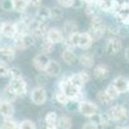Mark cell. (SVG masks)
I'll return each instance as SVG.
<instances>
[{"instance_id":"f907efd6","label":"cell","mask_w":129,"mask_h":129,"mask_svg":"<svg viewBox=\"0 0 129 129\" xmlns=\"http://www.w3.org/2000/svg\"><path fill=\"white\" fill-rule=\"evenodd\" d=\"M83 5H84V3L81 2V0H74L71 8H74V9H80V8H83Z\"/></svg>"},{"instance_id":"7dc6e473","label":"cell","mask_w":129,"mask_h":129,"mask_svg":"<svg viewBox=\"0 0 129 129\" xmlns=\"http://www.w3.org/2000/svg\"><path fill=\"white\" fill-rule=\"evenodd\" d=\"M119 35L120 36H128L129 35V26H121V27H119Z\"/></svg>"},{"instance_id":"8992f818","label":"cell","mask_w":129,"mask_h":129,"mask_svg":"<svg viewBox=\"0 0 129 129\" xmlns=\"http://www.w3.org/2000/svg\"><path fill=\"white\" fill-rule=\"evenodd\" d=\"M9 85L10 88L14 90V93L18 95V97H25L27 94V83L25 81L23 78H19V79H10L9 81Z\"/></svg>"},{"instance_id":"5bb4252c","label":"cell","mask_w":129,"mask_h":129,"mask_svg":"<svg viewBox=\"0 0 129 129\" xmlns=\"http://www.w3.org/2000/svg\"><path fill=\"white\" fill-rule=\"evenodd\" d=\"M92 123L97 124L98 125V128H107V126H110L111 124V119L109 117V115H107V112H100V114H97L95 116L92 117Z\"/></svg>"},{"instance_id":"f6af8a7d","label":"cell","mask_w":129,"mask_h":129,"mask_svg":"<svg viewBox=\"0 0 129 129\" xmlns=\"http://www.w3.org/2000/svg\"><path fill=\"white\" fill-rule=\"evenodd\" d=\"M57 3H58L59 7H62V8H71L74 0H57Z\"/></svg>"},{"instance_id":"7402d4cb","label":"cell","mask_w":129,"mask_h":129,"mask_svg":"<svg viewBox=\"0 0 129 129\" xmlns=\"http://www.w3.org/2000/svg\"><path fill=\"white\" fill-rule=\"evenodd\" d=\"M18 98V95L14 93V90L10 88V85L8 84L7 87H4L3 92H2V100L3 101H7V102H10V103H13Z\"/></svg>"},{"instance_id":"cb8c5ba5","label":"cell","mask_w":129,"mask_h":129,"mask_svg":"<svg viewBox=\"0 0 129 129\" xmlns=\"http://www.w3.org/2000/svg\"><path fill=\"white\" fill-rule=\"evenodd\" d=\"M90 28L93 30H98L102 31L103 35H105V30H106V23L103 22V19L100 16H94L90 18Z\"/></svg>"},{"instance_id":"e0dca14e","label":"cell","mask_w":129,"mask_h":129,"mask_svg":"<svg viewBox=\"0 0 129 129\" xmlns=\"http://www.w3.org/2000/svg\"><path fill=\"white\" fill-rule=\"evenodd\" d=\"M61 57H62V61H63L64 63L70 64V66H75V64L79 63V57L74 53V50H67V49H64V50L62 52Z\"/></svg>"},{"instance_id":"ffe728a7","label":"cell","mask_w":129,"mask_h":129,"mask_svg":"<svg viewBox=\"0 0 129 129\" xmlns=\"http://www.w3.org/2000/svg\"><path fill=\"white\" fill-rule=\"evenodd\" d=\"M93 44V40L88 32H80L79 34V43H78V48L81 49H89Z\"/></svg>"},{"instance_id":"c3c4849f","label":"cell","mask_w":129,"mask_h":129,"mask_svg":"<svg viewBox=\"0 0 129 129\" xmlns=\"http://www.w3.org/2000/svg\"><path fill=\"white\" fill-rule=\"evenodd\" d=\"M83 129H100V128H98V125H97V124H94L92 121H88V123H85L83 125Z\"/></svg>"},{"instance_id":"8fae6325","label":"cell","mask_w":129,"mask_h":129,"mask_svg":"<svg viewBox=\"0 0 129 129\" xmlns=\"http://www.w3.org/2000/svg\"><path fill=\"white\" fill-rule=\"evenodd\" d=\"M16 57V49L10 45H2L0 47V62H10Z\"/></svg>"},{"instance_id":"1f68e13d","label":"cell","mask_w":129,"mask_h":129,"mask_svg":"<svg viewBox=\"0 0 129 129\" xmlns=\"http://www.w3.org/2000/svg\"><path fill=\"white\" fill-rule=\"evenodd\" d=\"M63 17V10L61 7H52L50 8V19L59 21Z\"/></svg>"},{"instance_id":"f1b7e54d","label":"cell","mask_w":129,"mask_h":129,"mask_svg":"<svg viewBox=\"0 0 129 129\" xmlns=\"http://www.w3.org/2000/svg\"><path fill=\"white\" fill-rule=\"evenodd\" d=\"M14 26H16L17 35H25V34H28V25L25 23L23 21L18 19L17 22H14Z\"/></svg>"},{"instance_id":"7bdbcfd3","label":"cell","mask_w":129,"mask_h":129,"mask_svg":"<svg viewBox=\"0 0 129 129\" xmlns=\"http://www.w3.org/2000/svg\"><path fill=\"white\" fill-rule=\"evenodd\" d=\"M0 5H2V9L5 10V12H12V10H13V3H12V0H3Z\"/></svg>"},{"instance_id":"277c9868","label":"cell","mask_w":129,"mask_h":129,"mask_svg":"<svg viewBox=\"0 0 129 129\" xmlns=\"http://www.w3.org/2000/svg\"><path fill=\"white\" fill-rule=\"evenodd\" d=\"M30 98H31V102L36 105V106H43L47 100H48V94H47V90L45 88L43 87H36L31 90V94H30Z\"/></svg>"},{"instance_id":"83f0119b","label":"cell","mask_w":129,"mask_h":129,"mask_svg":"<svg viewBox=\"0 0 129 129\" xmlns=\"http://www.w3.org/2000/svg\"><path fill=\"white\" fill-rule=\"evenodd\" d=\"M98 7L103 12H114L115 0H102L101 3H98Z\"/></svg>"},{"instance_id":"7c38bea8","label":"cell","mask_w":129,"mask_h":129,"mask_svg":"<svg viewBox=\"0 0 129 129\" xmlns=\"http://www.w3.org/2000/svg\"><path fill=\"white\" fill-rule=\"evenodd\" d=\"M58 120H59V116L57 115V112H54V111L47 112V115L44 117V128L45 129H59Z\"/></svg>"},{"instance_id":"ba28073f","label":"cell","mask_w":129,"mask_h":129,"mask_svg":"<svg viewBox=\"0 0 129 129\" xmlns=\"http://www.w3.org/2000/svg\"><path fill=\"white\" fill-rule=\"evenodd\" d=\"M49 61H50V58L48 57V54H45V53H39V54H36L34 57V59H32V66H34L39 72H44Z\"/></svg>"},{"instance_id":"52a82bcc","label":"cell","mask_w":129,"mask_h":129,"mask_svg":"<svg viewBox=\"0 0 129 129\" xmlns=\"http://www.w3.org/2000/svg\"><path fill=\"white\" fill-rule=\"evenodd\" d=\"M121 41L120 39L117 38H112V39H109L105 45V53L107 56H115L117 54L120 50H121Z\"/></svg>"},{"instance_id":"4316f807","label":"cell","mask_w":129,"mask_h":129,"mask_svg":"<svg viewBox=\"0 0 129 129\" xmlns=\"http://www.w3.org/2000/svg\"><path fill=\"white\" fill-rule=\"evenodd\" d=\"M58 126H59V129H71L72 128V119L70 116H67V115L59 116Z\"/></svg>"},{"instance_id":"3957f363","label":"cell","mask_w":129,"mask_h":129,"mask_svg":"<svg viewBox=\"0 0 129 129\" xmlns=\"http://www.w3.org/2000/svg\"><path fill=\"white\" fill-rule=\"evenodd\" d=\"M84 117H88V119H92L93 116H95L97 114H100V107L95 103L83 100L79 102V110H78Z\"/></svg>"},{"instance_id":"d4e9b609","label":"cell","mask_w":129,"mask_h":129,"mask_svg":"<svg viewBox=\"0 0 129 129\" xmlns=\"http://www.w3.org/2000/svg\"><path fill=\"white\" fill-rule=\"evenodd\" d=\"M12 3H13V10L21 14H23L26 12V9L28 8L27 0H12Z\"/></svg>"},{"instance_id":"11a10c76","label":"cell","mask_w":129,"mask_h":129,"mask_svg":"<svg viewBox=\"0 0 129 129\" xmlns=\"http://www.w3.org/2000/svg\"><path fill=\"white\" fill-rule=\"evenodd\" d=\"M102 2V0H94V3H97V4H98V3H101Z\"/></svg>"},{"instance_id":"9c48e42d","label":"cell","mask_w":129,"mask_h":129,"mask_svg":"<svg viewBox=\"0 0 129 129\" xmlns=\"http://www.w3.org/2000/svg\"><path fill=\"white\" fill-rule=\"evenodd\" d=\"M0 32H2V35L7 39H14V36L17 35L14 22H9V21L2 22L0 23Z\"/></svg>"},{"instance_id":"60d3db41","label":"cell","mask_w":129,"mask_h":129,"mask_svg":"<svg viewBox=\"0 0 129 129\" xmlns=\"http://www.w3.org/2000/svg\"><path fill=\"white\" fill-rule=\"evenodd\" d=\"M64 107H66L69 111H78L79 110V102L75 101V100H70Z\"/></svg>"},{"instance_id":"484cf974","label":"cell","mask_w":129,"mask_h":129,"mask_svg":"<svg viewBox=\"0 0 129 129\" xmlns=\"http://www.w3.org/2000/svg\"><path fill=\"white\" fill-rule=\"evenodd\" d=\"M2 129H19V123L13 117H5L2 123Z\"/></svg>"},{"instance_id":"680465c9","label":"cell","mask_w":129,"mask_h":129,"mask_svg":"<svg viewBox=\"0 0 129 129\" xmlns=\"http://www.w3.org/2000/svg\"><path fill=\"white\" fill-rule=\"evenodd\" d=\"M0 101H2V98H0Z\"/></svg>"},{"instance_id":"4dcf8cb0","label":"cell","mask_w":129,"mask_h":129,"mask_svg":"<svg viewBox=\"0 0 129 129\" xmlns=\"http://www.w3.org/2000/svg\"><path fill=\"white\" fill-rule=\"evenodd\" d=\"M40 49H41V53H45V54H48V53H52L53 50H54V44H52L50 41H48V40L44 38V39L41 40Z\"/></svg>"},{"instance_id":"681fc988","label":"cell","mask_w":129,"mask_h":129,"mask_svg":"<svg viewBox=\"0 0 129 129\" xmlns=\"http://www.w3.org/2000/svg\"><path fill=\"white\" fill-rule=\"evenodd\" d=\"M27 2H28V7L31 5V7H35L38 9L39 7H41V2H43V0H27Z\"/></svg>"},{"instance_id":"f35d334b","label":"cell","mask_w":129,"mask_h":129,"mask_svg":"<svg viewBox=\"0 0 129 129\" xmlns=\"http://www.w3.org/2000/svg\"><path fill=\"white\" fill-rule=\"evenodd\" d=\"M9 76L10 79H19V78H23L22 76V72L18 67H9Z\"/></svg>"},{"instance_id":"91938a15","label":"cell","mask_w":129,"mask_h":129,"mask_svg":"<svg viewBox=\"0 0 129 129\" xmlns=\"http://www.w3.org/2000/svg\"><path fill=\"white\" fill-rule=\"evenodd\" d=\"M0 129H2V126H0Z\"/></svg>"},{"instance_id":"836d02e7","label":"cell","mask_w":129,"mask_h":129,"mask_svg":"<svg viewBox=\"0 0 129 129\" xmlns=\"http://www.w3.org/2000/svg\"><path fill=\"white\" fill-rule=\"evenodd\" d=\"M69 80L75 85L76 88H79V89H83V87H84V83L81 81V79H80V76H79V74H72V75H69Z\"/></svg>"},{"instance_id":"8d00e7d4","label":"cell","mask_w":129,"mask_h":129,"mask_svg":"<svg viewBox=\"0 0 129 129\" xmlns=\"http://www.w3.org/2000/svg\"><path fill=\"white\" fill-rule=\"evenodd\" d=\"M35 79H36L38 85H39V87H43V88H44V85L48 83V76L45 75V72H39Z\"/></svg>"},{"instance_id":"5b68a950","label":"cell","mask_w":129,"mask_h":129,"mask_svg":"<svg viewBox=\"0 0 129 129\" xmlns=\"http://www.w3.org/2000/svg\"><path fill=\"white\" fill-rule=\"evenodd\" d=\"M14 45L17 49H27L35 44V38L31 34H25V35H16L14 36Z\"/></svg>"},{"instance_id":"4fadbf2b","label":"cell","mask_w":129,"mask_h":129,"mask_svg":"<svg viewBox=\"0 0 129 129\" xmlns=\"http://www.w3.org/2000/svg\"><path fill=\"white\" fill-rule=\"evenodd\" d=\"M45 75L48 78H57L61 75V64L59 62L54 61V59H50L49 63L47 64V67L44 70Z\"/></svg>"},{"instance_id":"2e32d148","label":"cell","mask_w":129,"mask_h":129,"mask_svg":"<svg viewBox=\"0 0 129 129\" xmlns=\"http://www.w3.org/2000/svg\"><path fill=\"white\" fill-rule=\"evenodd\" d=\"M128 79L125 76H123V75H120V76H116L114 80H112V85L119 90L120 94L123 93H126L128 92Z\"/></svg>"},{"instance_id":"7a4b0ae2","label":"cell","mask_w":129,"mask_h":129,"mask_svg":"<svg viewBox=\"0 0 129 129\" xmlns=\"http://www.w3.org/2000/svg\"><path fill=\"white\" fill-rule=\"evenodd\" d=\"M107 115L111 119V121H116V123H125L129 120V110L124 105H114L111 106Z\"/></svg>"},{"instance_id":"30bf717a","label":"cell","mask_w":129,"mask_h":129,"mask_svg":"<svg viewBox=\"0 0 129 129\" xmlns=\"http://www.w3.org/2000/svg\"><path fill=\"white\" fill-rule=\"evenodd\" d=\"M45 39L48 41H50L52 44H58V43H62L64 36L62 34V31L57 27H49L48 31H47V35H45Z\"/></svg>"},{"instance_id":"d590c367","label":"cell","mask_w":129,"mask_h":129,"mask_svg":"<svg viewBox=\"0 0 129 129\" xmlns=\"http://www.w3.org/2000/svg\"><path fill=\"white\" fill-rule=\"evenodd\" d=\"M19 129H38L36 124L30 120V119H25L22 121H19Z\"/></svg>"},{"instance_id":"ab89813d","label":"cell","mask_w":129,"mask_h":129,"mask_svg":"<svg viewBox=\"0 0 129 129\" xmlns=\"http://www.w3.org/2000/svg\"><path fill=\"white\" fill-rule=\"evenodd\" d=\"M9 76V67L4 62H0V78H8Z\"/></svg>"},{"instance_id":"6f0895ef","label":"cell","mask_w":129,"mask_h":129,"mask_svg":"<svg viewBox=\"0 0 129 129\" xmlns=\"http://www.w3.org/2000/svg\"><path fill=\"white\" fill-rule=\"evenodd\" d=\"M128 92H129V81H128Z\"/></svg>"},{"instance_id":"f5cc1de1","label":"cell","mask_w":129,"mask_h":129,"mask_svg":"<svg viewBox=\"0 0 129 129\" xmlns=\"http://www.w3.org/2000/svg\"><path fill=\"white\" fill-rule=\"evenodd\" d=\"M81 2L84 4H87V5H90V4H94V0H81Z\"/></svg>"},{"instance_id":"ac0fdd59","label":"cell","mask_w":129,"mask_h":129,"mask_svg":"<svg viewBox=\"0 0 129 129\" xmlns=\"http://www.w3.org/2000/svg\"><path fill=\"white\" fill-rule=\"evenodd\" d=\"M35 19L40 21V22H47V21L50 19V8L45 7V5H41L36 9V13H35Z\"/></svg>"},{"instance_id":"9f6ffc18","label":"cell","mask_w":129,"mask_h":129,"mask_svg":"<svg viewBox=\"0 0 129 129\" xmlns=\"http://www.w3.org/2000/svg\"><path fill=\"white\" fill-rule=\"evenodd\" d=\"M2 38H3V35H2V32H0V40H2Z\"/></svg>"},{"instance_id":"f546056e","label":"cell","mask_w":129,"mask_h":129,"mask_svg":"<svg viewBox=\"0 0 129 129\" xmlns=\"http://www.w3.org/2000/svg\"><path fill=\"white\" fill-rule=\"evenodd\" d=\"M97 101H98L100 103H102V105H106V106H109L112 102V100L109 97V94L106 93V90H100L98 93H97Z\"/></svg>"},{"instance_id":"ee69618b","label":"cell","mask_w":129,"mask_h":129,"mask_svg":"<svg viewBox=\"0 0 129 129\" xmlns=\"http://www.w3.org/2000/svg\"><path fill=\"white\" fill-rule=\"evenodd\" d=\"M78 74H79V76H80V79H81V81H83L84 84H87V83L90 80V74H89V71L83 70V71H80V72H78Z\"/></svg>"},{"instance_id":"d6986e66","label":"cell","mask_w":129,"mask_h":129,"mask_svg":"<svg viewBox=\"0 0 129 129\" xmlns=\"http://www.w3.org/2000/svg\"><path fill=\"white\" fill-rule=\"evenodd\" d=\"M62 30H63L62 34L70 36V35H72V34H76V32H79V26H78V23L75 22V21L69 19V21H66V22L63 23Z\"/></svg>"},{"instance_id":"d6a6232c","label":"cell","mask_w":129,"mask_h":129,"mask_svg":"<svg viewBox=\"0 0 129 129\" xmlns=\"http://www.w3.org/2000/svg\"><path fill=\"white\" fill-rule=\"evenodd\" d=\"M54 100H56V102H57V103H59L61 106H66V105H67V102L70 101V100H69V97H67L66 94H64V93H62L59 89L54 93Z\"/></svg>"},{"instance_id":"9a60e30c","label":"cell","mask_w":129,"mask_h":129,"mask_svg":"<svg viewBox=\"0 0 129 129\" xmlns=\"http://www.w3.org/2000/svg\"><path fill=\"white\" fill-rule=\"evenodd\" d=\"M14 106L13 103L7 102V101H0V115H2L4 119L5 117H13L14 115Z\"/></svg>"},{"instance_id":"74e56055","label":"cell","mask_w":129,"mask_h":129,"mask_svg":"<svg viewBox=\"0 0 129 129\" xmlns=\"http://www.w3.org/2000/svg\"><path fill=\"white\" fill-rule=\"evenodd\" d=\"M88 34L90 35V38H92V40H93V41H97V40H100V39H102V38H103V32H102V31H98V30L89 28Z\"/></svg>"},{"instance_id":"603a6c76","label":"cell","mask_w":129,"mask_h":129,"mask_svg":"<svg viewBox=\"0 0 129 129\" xmlns=\"http://www.w3.org/2000/svg\"><path fill=\"white\" fill-rule=\"evenodd\" d=\"M79 63L85 69H90L94 66V56L92 53H84L79 57Z\"/></svg>"},{"instance_id":"44dd1931","label":"cell","mask_w":129,"mask_h":129,"mask_svg":"<svg viewBox=\"0 0 129 129\" xmlns=\"http://www.w3.org/2000/svg\"><path fill=\"white\" fill-rule=\"evenodd\" d=\"M93 75L97 79L103 80L106 78H109L110 70H109V67H107L106 64H97V66L94 67V70H93Z\"/></svg>"},{"instance_id":"b9f144b4","label":"cell","mask_w":129,"mask_h":129,"mask_svg":"<svg viewBox=\"0 0 129 129\" xmlns=\"http://www.w3.org/2000/svg\"><path fill=\"white\" fill-rule=\"evenodd\" d=\"M79 34H80V32H76V34H72V35H70V36L66 38L74 48H76V47H78V43H79Z\"/></svg>"},{"instance_id":"e575fe53","label":"cell","mask_w":129,"mask_h":129,"mask_svg":"<svg viewBox=\"0 0 129 129\" xmlns=\"http://www.w3.org/2000/svg\"><path fill=\"white\" fill-rule=\"evenodd\" d=\"M106 93L107 94H109V97H110V98L112 100V101H115V100H117V98H119V97L121 95L120 93H119V90H117L115 87H114V85L112 84H110L109 85V87H107L106 88Z\"/></svg>"},{"instance_id":"816d5d0a","label":"cell","mask_w":129,"mask_h":129,"mask_svg":"<svg viewBox=\"0 0 129 129\" xmlns=\"http://www.w3.org/2000/svg\"><path fill=\"white\" fill-rule=\"evenodd\" d=\"M124 57H125V59H128V61H129V47L124 50Z\"/></svg>"},{"instance_id":"db71d44e","label":"cell","mask_w":129,"mask_h":129,"mask_svg":"<svg viewBox=\"0 0 129 129\" xmlns=\"http://www.w3.org/2000/svg\"><path fill=\"white\" fill-rule=\"evenodd\" d=\"M116 129H129L128 125H119V126H116Z\"/></svg>"},{"instance_id":"6da1fadb","label":"cell","mask_w":129,"mask_h":129,"mask_svg":"<svg viewBox=\"0 0 129 129\" xmlns=\"http://www.w3.org/2000/svg\"><path fill=\"white\" fill-rule=\"evenodd\" d=\"M58 89H59L62 93L66 94V95L69 97V100H75V101H78V102L83 101V100H81V95H83L81 89H79V88L75 87V85L69 80L67 76H63V78L58 81Z\"/></svg>"},{"instance_id":"bcb514c9","label":"cell","mask_w":129,"mask_h":129,"mask_svg":"<svg viewBox=\"0 0 129 129\" xmlns=\"http://www.w3.org/2000/svg\"><path fill=\"white\" fill-rule=\"evenodd\" d=\"M85 13H87L88 16H90V17L98 16V14H95V9H94V5H93V4H90V5H87V7H85Z\"/></svg>"}]
</instances>
